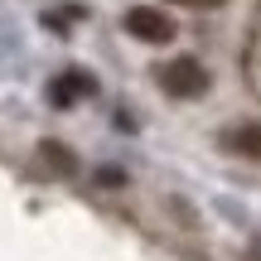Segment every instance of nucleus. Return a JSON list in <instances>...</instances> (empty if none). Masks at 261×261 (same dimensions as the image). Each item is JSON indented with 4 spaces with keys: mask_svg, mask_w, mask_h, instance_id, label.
<instances>
[{
    "mask_svg": "<svg viewBox=\"0 0 261 261\" xmlns=\"http://www.w3.org/2000/svg\"><path fill=\"white\" fill-rule=\"evenodd\" d=\"M169 5H189V10H218L223 0H169Z\"/></svg>",
    "mask_w": 261,
    "mask_h": 261,
    "instance_id": "obj_7",
    "label": "nucleus"
},
{
    "mask_svg": "<svg viewBox=\"0 0 261 261\" xmlns=\"http://www.w3.org/2000/svg\"><path fill=\"white\" fill-rule=\"evenodd\" d=\"M223 150L247 155V160H261V126H232V130H223Z\"/></svg>",
    "mask_w": 261,
    "mask_h": 261,
    "instance_id": "obj_4",
    "label": "nucleus"
},
{
    "mask_svg": "<svg viewBox=\"0 0 261 261\" xmlns=\"http://www.w3.org/2000/svg\"><path fill=\"white\" fill-rule=\"evenodd\" d=\"M160 92L165 97H179V102H189V97H203L208 92V73L198 58H174V63L160 68Z\"/></svg>",
    "mask_w": 261,
    "mask_h": 261,
    "instance_id": "obj_1",
    "label": "nucleus"
},
{
    "mask_svg": "<svg viewBox=\"0 0 261 261\" xmlns=\"http://www.w3.org/2000/svg\"><path fill=\"white\" fill-rule=\"evenodd\" d=\"M39 160H44V169H54V174H73V169H77L73 150L58 145V140H44V145H39Z\"/></svg>",
    "mask_w": 261,
    "mask_h": 261,
    "instance_id": "obj_5",
    "label": "nucleus"
},
{
    "mask_svg": "<svg viewBox=\"0 0 261 261\" xmlns=\"http://www.w3.org/2000/svg\"><path fill=\"white\" fill-rule=\"evenodd\" d=\"M83 97H92V77H83V73H58L48 83V102L54 107H73Z\"/></svg>",
    "mask_w": 261,
    "mask_h": 261,
    "instance_id": "obj_3",
    "label": "nucleus"
},
{
    "mask_svg": "<svg viewBox=\"0 0 261 261\" xmlns=\"http://www.w3.org/2000/svg\"><path fill=\"white\" fill-rule=\"evenodd\" d=\"M121 24L140 44H169V39H174V19H169L165 10H155V5H130Z\"/></svg>",
    "mask_w": 261,
    "mask_h": 261,
    "instance_id": "obj_2",
    "label": "nucleus"
},
{
    "mask_svg": "<svg viewBox=\"0 0 261 261\" xmlns=\"http://www.w3.org/2000/svg\"><path fill=\"white\" fill-rule=\"evenodd\" d=\"M97 184H126L121 169H97Z\"/></svg>",
    "mask_w": 261,
    "mask_h": 261,
    "instance_id": "obj_6",
    "label": "nucleus"
}]
</instances>
